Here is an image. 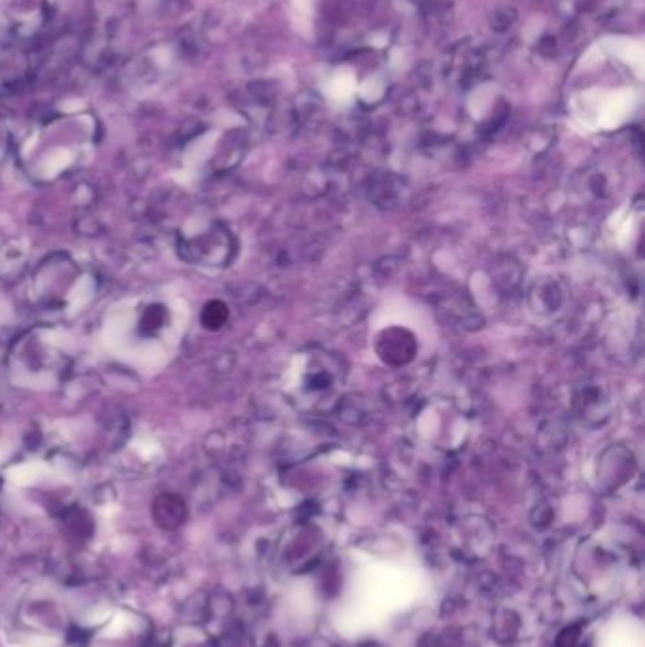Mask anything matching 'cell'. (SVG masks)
<instances>
[{"label":"cell","instance_id":"1","mask_svg":"<svg viewBox=\"0 0 645 647\" xmlns=\"http://www.w3.org/2000/svg\"><path fill=\"white\" fill-rule=\"evenodd\" d=\"M228 314V307L223 305L222 301H210L201 314L202 326L209 327V329H218L225 324Z\"/></svg>","mask_w":645,"mask_h":647}]
</instances>
